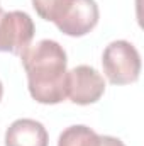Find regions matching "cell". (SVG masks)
<instances>
[{
	"label": "cell",
	"mask_w": 144,
	"mask_h": 146,
	"mask_svg": "<svg viewBox=\"0 0 144 146\" xmlns=\"http://www.w3.org/2000/svg\"><path fill=\"white\" fill-rule=\"evenodd\" d=\"M98 5L95 0H71L70 7L54 26L66 36L81 37L98 24Z\"/></svg>",
	"instance_id": "5b68a950"
},
{
	"label": "cell",
	"mask_w": 144,
	"mask_h": 146,
	"mask_svg": "<svg viewBox=\"0 0 144 146\" xmlns=\"http://www.w3.org/2000/svg\"><path fill=\"white\" fill-rule=\"evenodd\" d=\"M105 92L104 76L93 66L80 65L66 73V97L73 104L90 106L102 99Z\"/></svg>",
	"instance_id": "277c9868"
},
{
	"label": "cell",
	"mask_w": 144,
	"mask_h": 146,
	"mask_svg": "<svg viewBox=\"0 0 144 146\" xmlns=\"http://www.w3.org/2000/svg\"><path fill=\"white\" fill-rule=\"evenodd\" d=\"M34 22L27 12L12 10L5 12L0 7V51L22 54L34 39Z\"/></svg>",
	"instance_id": "3957f363"
},
{
	"label": "cell",
	"mask_w": 144,
	"mask_h": 146,
	"mask_svg": "<svg viewBox=\"0 0 144 146\" xmlns=\"http://www.w3.org/2000/svg\"><path fill=\"white\" fill-rule=\"evenodd\" d=\"M102 66L112 85H129L137 82L141 73V56L136 46L129 41L117 39L105 46Z\"/></svg>",
	"instance_id": "7a4b0ae2"
},
{
	"label": "cell",
	"mask_w": 144,
	"mask_h": 146,
	"mask_svg": "<svg viewBox=\"0 0 144 146\" xmlns=\"http://www.w3.org/2000/svg\"><path fill=\"white\" fill-rule=\"evenodd\" d=\"M46 127L34 119H17L5 131V146H48Z\"/></svg>",
	"instance_id": "8992f818"
},
{
	"label": "cell",
	"mask_w": 144,
	"mask_h": 146,
	"mask_svg": "<svg viewBox=\"0 0 144 146\" xmlns=\"http://www.w3.org/2000/svg\"><path fill=\"white\" fill-rule=\"evenodd\" d=\"M27 73L31 97L44 106H54L66 99V51L53 39H41L20 54Z\"/></svg>",
	"instance_id": "6da1fadb"
},
{
	"label": "cell",
	"mask_w": 144,
	"mask_h": 146,
	"mask_svg": "<svg viewBox=\"0 0 144 146\" xmlns=\"http://www.w3.org/2000/svg\"><path fill=\"white\" fill-rule=\"evenodd\" d=\"M58 146H126L119 138L100 136L83 124L66 127L58 139Z\"/></svg>",
	"instance_id": "52a82bcc"
},
{
	"label": "cell",
	"mask_w": 144,
	"mask_h": 146,
	"mask_svg": "<svg viewBox=\"0 0 144 146\" xmlns=\"http://www.w3.org/2000/svg\"><path fill=\"white\" fill-rule=\"evenodd\" d=\"M2 95H3V85H2V82H0V100H2Z\"/></svg>",
	"instance_id": "9c48e42d"
},
{
	"label": "cell",
	"mask_w": 144,
	"mask_h": 146,
	"mask_svg": "<svg viewBox=\"0 0 144 146\" xmlns=\"http://www.w3.org/2000/svg\"><path fill=\"white\" fill-rule=\"evenodd\" d=\"M71 0H32V7L36 14L48 22H59Z\"/></svg>",
	"instance_id": "ba28073f"
}]
</instances>
